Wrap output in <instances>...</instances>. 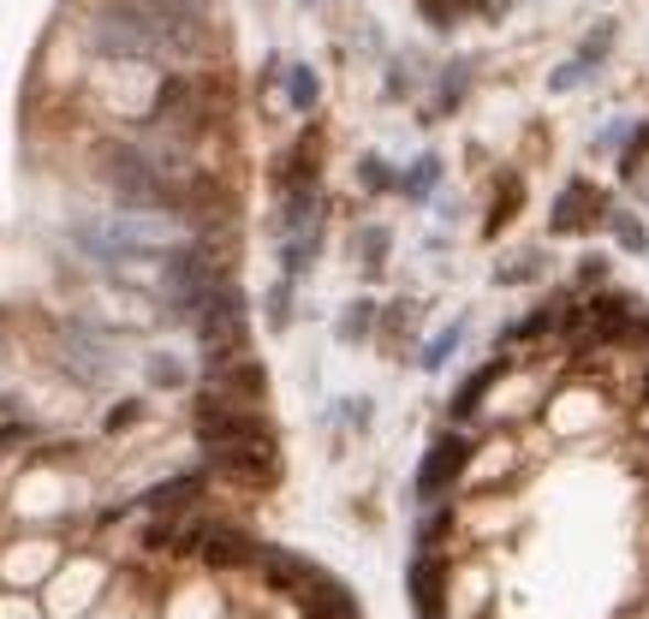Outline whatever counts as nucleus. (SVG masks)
Listing matches in <instances>:
<instances>
[{"instance_id": "f257e3e1", "label": "nucleus", "mask_w": 649, "mask_h": 619, "mask_svg": "<svg viewBox=\"0 0 649 619\" xmlns=\"http://www.w3.org/2000/svg\"><path fill=\"white\" fill-rule=\"evenodd\" d=\"M191 328H197V346H203V370L250 358V322H245V298L232 280H215L203 292V304L191 310Z\"/></svg>"}, {"instance_id": "f03ea898", "label": "nucleus", "mask_w": 649, "mask_h": 619, "mask_svg": "<svg viewBox=\"0 0 649 619\" xmlns=\"http://www.w3.org/2000/svg\"><path fill=\"white\" fill-rule=\"evenodd\" d=\"M90 48L96 54H113V61H167L173 54V42L155 31L150 19H143L131 0H113V7H101L96 12V24H90Z\"/></svg>"}, {"instance_id": "7ed1b4c3", "label": "nucleus", "mask_w": 649, "mask_h": 619, "mask_svg": "<svg viewBox=\"0 0 649 619\" xmlns=\"http://www.w3.org/2000/svg\"><path fill=\"white\" fill-rule=\"evenodd\" d=\"M631 316H638V304L626 298V292H596L589 304H578V316H572V351L589 358V351H619L631 334Z\"/></svg>"}, {"instance_id": "20e7f679", "label": "nucleus", "mask_w": 649, "mask_h": 619, "mask_svg": "<svg viewBox=\"0 0 649 619\" xmlns=\"http://www.w3.org/2000/svg\"><path fill=\"white\" fill-rule=\"evenodd\" d=\"M191 430H197V441L215 453V447H232V441L269 435V423H262L257 405H232V400H220V393L203 388L197 405H191Z\"/></svg>"}, {"instance_id": "39448f33", "label": "nucleus", "mask_w": 649, "mask_h": 619, "mask_svg": "<svg viewBox=\"0 0 649 619\" xmlns=\"http://www.w3.org/2000/svg\"><path fill=\"white\" fill-rule=\"evenodd\" d=\"M209 470L239 489H269L280 477V447H274V430L269 435H250V441H232V447H215L209 453Z\"/></svg>"}, {"instance_id": "423d86ee", "label": "nucleus", "mask_w": 649, "mask_h": 619, "mask_svg": "<svg viewBox=\"0 0 649 619\" xmlns=\"http://www.w3.org/2000/svg\"><path fill=\"white\" fill-rule=\"evenodd\" d=\"M470 459H477V441H470L465 430L435 435V447L423 453V465H418V495L435 507L441 495H453V482H459L465 470H470Z\"/></svg>"}, {"instance_id": "0eeeda50", "label": "nucleus", "mask_w": 649, "mask_h": 619, "mask_svg": "<svg viewBox=\"0 0 649 619\" xmlns=\"http://www.w3.org/2000/svg\"><path fill=\"white\" fill-rule=\"evenodd\" d=\"M197 554H203V566H215V572H245V566H257L262 542L245 536V530H232V524H203Z\"/></svg>"}, {"instance_id": "6e6552de", "label": "nucleus", "mask_w": 649, "mask_h": 619, "mask_svg": "<svg viewBox=\"0 0 649 619\" xmlns=\"http://www.w3.org/2000/svg\"><path fill=\"white\" fill-rule=\"evenodd\" d=\"M405 584H411V601H418L423 619H447V584H453L447 560H441V554H418V560H411V572H405Z\"/></svg>"}, {"instance_id": "1a4fd4ad", "label": "nucleus", "mask_w": 649, "mask_h": 619, "mask_svg": "<svg viewBox=\"0 0 649 619\" xmlns=\"http://www.w3.org/2000/svg\"><path fill=\"white\" fill-rule=\"evenodd\" d=\"M292 601H299V619H358V596H351L340 578H328L322 566Z\"/></svg>"}, {"instance_id": "9d476101", "label": "nucleus", "mask_w": 649, "mask_h": 619, "mask_svg": "<svg viewBox=\"0 0 649 619\" xmlns=\"http://www.w3.org/2000/svg\"><path fill=\"white\" fill-rule=\"evenodd\" d=\"M203 495H209V470H180V477L155 482V489L143 495V507H150L155 519H185Z\"/></svg>"}, {"instance_id": "9b49d317", "label": "nucleus", "mask_w": 649, "mask_h": 619, "mask_svg": "<svg viewBox=\"0 0 649 619\" xmlns=\"http://www.w3.org/2000/svg\"><path fill=\"white\" fill-rule=\"evenodd\" d=\"M608 209V197H602L596 185H584V180H572L566 191H560V203H554V215H549V227L554 232H584L589 220H608L602 215Z\"/></svg>"}, {"instance_id": "f8f14e48", "label": "nucleus", "mask_w": 649, "mask_h": 619, "mask_svg": "<svg viewBox=\"0 0 649 619\" xmlns=\"http://www.w3.org/2000/svg\"><path fill=\"white\" fill-rule=\"evenodd\" d=\"M257 572H262V584H269L274 596H299V589L316 578V566L299 560V554H286V549H262L257 554Z\"/></svg>"}, {"instance_id": "ddd939ff", "label": "nucleus", "mask_w": 649, "mask_h": 619, "mask_svg": "<svg viewBox=\"0 0 649 619\" xmlns=\"http://www.w3.org/2000/svg\"><path fill=\"white\" fill-rule=\"evenodd\" d=\"M512 370H519V358H507V351H495V363H483V370L470 376L459 393H453V417H477V411H483V400H489V388H495V381H507Z\"/></svg>"}, {"instance_id": "4468645a", "label": "nucleus", "mask_w": 649, "mask_h": 619, "mask_svg": "<svg viewBox=\"0 0 649 619\" xmlns=\"http://www.w3.org/2000/svg\"><path fill=\"white\" fill-rule=\"evenodd\" d=\"M316 155H322V138L304 131L299 150H286V161H280V191H316Z\"/></svg>"}, {"instance_id": "2eb2a0df", "label": "nucleus", "mask_w": 649, "mask_h": 619, "mask_svg": "<svg viewBox=\"0 0 649 619\" xmlns=\"http://www.w3.org/2000/svg\"><path fill=\"white\" fill-rule=\"evenodd\" d=\"M519 203H524V180L519 173H507V185L495 191V215H489V232H500L512 215H519Z\"/></svg>"}, {"instance_id": "dca6fc26", "label": "nucleus", "mask_w": 649, "mask_h": 619, "mask_svg": "<svg viewBox=\"0 0 649 619\" xmlns=\"http://www.w3.org/2000/svg\"><path fill=\"white\" fill-rule=\"evenodd\" d=\"M286 96H292V108H299V113H310V108H316V96H322L316 72H310V66H292V72H286Z\"/></svg>"}, {"instance_id": "f3484780", "label": "nucleus", "mask_w": 649, "mask_h": 619, "mask_svg": "<svg viewBox=\"0 0 649 619\" xmlns=\"http://www.w3.org/2000/svg\"><path fill=\"white\" fill-rule=\"evenodd\" d=\"M459 340H465V328H459V322H453V328H441L435 340L423 346V358H418V363H423V370H441V363H447L453 351H459Z\"/></svg>"}, {"instance_id": "a211bd4d", "label": "nucleus", "mask_w": 649, "mask_h": 619, "mask_svg": "<svg viewBox=\"0 0 649 619\" xmlns=\"http://www.w3.org/2000/svg\"><path fill=\"white\" fill-rule=\"evenodd\" d=\"M370 328H376V304H370V298L346 304V316H340V340H364Z\"/></svg>"}, {"instance_id": "6ab92c4d", "label": "nucleus", "mask_w": 649, "mask_h": 619, "mask_svg": "<svg viewBox=\"0 0 649 619\" xmlns=\"http://www.w3.org/2000/svg\"><path fill=\"white\" fill-rule=\"evenodd\" d=\"M435 180H441V161H435V155H423L418 167H411L405 180H400V191H405V197H430V185H435Z\"/></svg>"}, {"instance_id": "aec40b11", "label": "nucleus", "mask_w": 649, "mask_h": 619, "mask_svg": "<svg viewBox=\"0 0 649 619\" xmlns=\"http://www.w3.org/2000/svg\"><path fill=\"white\" fill-rule=\"evenodd\" d=\"M185 363L180 358H167V351H155V358H150V388H185Z\"/></svg>"}, {"instance_id": "412c9836", "label": "nucleus", "mask_w": 649, "mask_h": 619, "mask_svg": "<svg viewBox=\"0 0 649 619\" xmlns=\"http://www.w3.org/2000/svg\"><path fill=\"white\" fill-rule=\"evenodd\" d=\"M542 274V262L537 257H519V262H507V269H495L500 286H524V280H537Z\"/></svg>"}, {"instance_id": "4be33fe9", "label": "nucleus", "mask_w": 649, "mask_h": 619, "mask_svg": "<svg viewBox=\"0 0 649 619\" xmlns=\"http://www.w3.org/2000/svg\"><path fill=\"white\" fill-rule=\"evenodd\" d=\"M608 220H614V239L626 245V250H649V232H643L631 215H608Z\"/></svg>"}, {"instance_id": "5701e85b", "label": "nucleus", "mask_w": 649, "mask_h": 619, "mask_svg": "<svg viewBox=\"0 0 649 619\" xmlns=\"http://www.w3.org/2000/svg\"><path fill=\"white\" fill-rule=\"evenodd\" d=\"M131 423H143V400H120L108 411V435H120V430H131Z\"/></svg>"}, {"instance_id": "b1692460", "label": "nucleus", "mask_w": 649, "mask_h": 619, "mask_svg": "<svg viewBox=\"0 0 649 619\" xmlns=\"http://www.w3.org/2000/svg\"><path fill=\"white\" fill-rule=\"evenodd\" d=\"M381 257H388V232H381V227H370V232H364V269H370V274H381Z\"/></svg>"}, {"instance_id": "393cba45", "label": "nucleus", "mask_w": 649, "mask_h": 619, "mask_svg": "<svg viewBox=\"0 0 649 619\" xmlns=\"http://www.w3.org/2000/svg\"><path fill=\"white\" fill-rule=\"evenodd\" d=\"M643 155H649V126L638 131V138H631V150H626V155H619V173H626V180H638Z\"/></svg>"}, {"instance_id": "a878e982", "label": "nucleus", "mask_w": 649, "mask_h": 619, "mask_svg": "<svg viewBox=\"0 0 649 619\" xmlns=\"http://www.w3.org/2000/svg\"><path fill=\"white\" fill-rule=\"evenodd\" d=\"M578 84H584V61H572V66H560L549 78V90H578Z\"/></svg>"}, {"instance_id": "bb28decb", "label": "nucleus", "mask_w": 649, "mask_h": 619, "mask_svg": "<svg viewBox=\"0 0 649 619\" xmlns=\"http://www.w3.org/2000/svg\"><path fill=\"white\" fill-rule=\"evenodd\" d=\"M286 298H292V286L280 280V286L269 292V322H274V328H286Z\"/></svg>"}, {"instance_id": "cd10ccee", "label": "nucleus", "mask_w": 649, "mask_h": 619, "mask_svg": "<svg viewBox=\"0 0 649 619\" xmlns=\"http://www.w3.org/2000/svg\"><path fill=\"white\" fill-rule=\"evenodd\" d=\"M364 185H370V191H388V185H393V173L370 155V161H364Z\"/></svg>"}, {"instance_id": "c85d7f7f", "label": "nucleus", "mask_w": 649, "mask_h": 619, "mask_svg": "<svg viewBox=\"0 0 649 619\" xmlns=\"http://www.w3.org/2000/svg\"><path fill=\"white\" fill-rule=\"evenodd\" d=\"M578 280H584V286H602V280H608V262H602V257H584V262H578Z\"/></svg>"}, {"instance_id": "c756f323", "label": "nucleus", "mask_w": 649, "mask_h": 619, "mask_svg": "<svg viewBox=\"0 0 649 619\" xmlns=\"http://www.w3.org/2000/svg\"><path fill=\"white\" fill-rule=\"evenodd\" d=\"M400 328H411V304H393L388 310V334H400Z\"/></svg>"}, {"instance_id": "7c9ffc66", "label": "nucleus", "mask_w": 649, "mask_h": 619, "mask_svg": "<svg viewBox=\"0 0 649 619\" xmlns=\"http://www.w3.org/2000/svg\"><path fill=\"white\" fill-rule=\"evenodd\" d=\"M638 400L649 405V370H643V381H638Z\"/></svg>"}, {"instance_id": "2f4dec72", "label": "nucleus", "mask_w": 649, "mask_h": 619, "mask_svg": "<svg viewBox=\"0 0 649 619\" xmlns=\"http://www.w3.org/2000/svg\"><path fill=\"white\" fill-rule=\"evenodd\" d=\"M453 7H489V0H453Z\"/></svg>"}]
</instances>
